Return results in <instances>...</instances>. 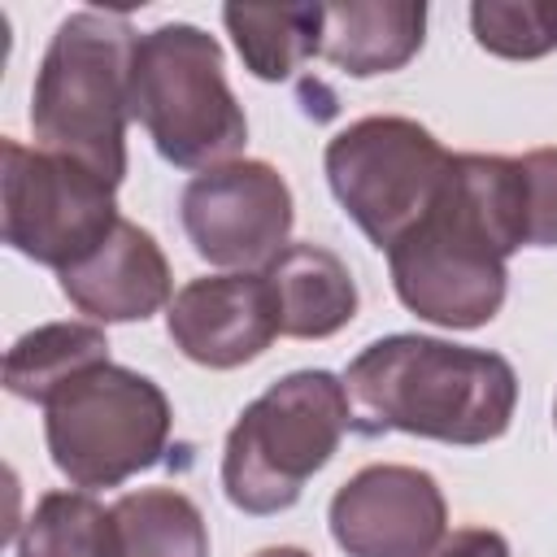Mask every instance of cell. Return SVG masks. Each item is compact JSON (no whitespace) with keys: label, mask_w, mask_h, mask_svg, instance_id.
I'll list each match as a JSON object with an SVG mask.
<instances>
[{"label":"cell","mask_w":557,"mask_h":557,"mask_svg":"<svg viewBox=\"0 0 557 557\" xmlns=\"http://www.w3.org/2000/svg\"><path fill=\"white\" fill-rule=\"evenodd\" d=\"M183 231L191 248L222 270L270 265L287 248L292 187L265 161H226L183 187Z\"/></svg>","instance_id":"9"},{"label":"cell","mask_w":557,"mask_h":557,"mask_svg":"<svg viewBox=\"0 0 557 557\" xmlns=\"http://www.w3.org/2000/svg\"><path fill=\"white\" fill-rule=\"evenodd\" d=\"M44 413L52 466L74 487H117L157 466L170 440L165 392L113 361L74 374L48 396Z\"/></svg>","instance_id":"6"},{"label":"cell","mask_w":557,"mask_h":557,"mask_svg":"<svg viewBox=\"0 0 557 557\" xmlns=\"http://www.w3.org/2000/svg\"><path fill=\"white\" fill-rule=\"evenodd\" d=\"M444 527V492L418 466H366L331 496V535L348 557H426Z\"/></svg>","instance_id":"10"},{"label":"cell","mask_w":557,"mask_h":557,"mask_svg":"<svg viewBox=\"0 0 557 557\" xmlns=\"http://www.w3.org/2000/svg\"><path fill=\"white\" fill-rule=\"evenodd\" d=\"M257 557H309L305 548H292V544H278V548H261Z\"/></svg>","instance_id":"22"},{"label":"cell","mask_w":557,"mask_h":557,"mask_svg":"<svg viewBox=\"0 0 557 557\" xmlns=\"http://www.w3.org/2000/svg\"><path fill=\"white\" fill-rule=\"evenodd\" d=\"M117 557H209V531L191 496L174 487H139L113 505Z\"/></svg>","instance_id":"17"},{"label":"cell","mask_w":557,"mask_h":557,"mask_svg":"<svg viewBox=\"0 0 557 557\" xmlns=\"http://www.w3.org/2000/svg\"><path fill=\"white\" fill-rule=\"evenodd\" d=\"M426 4L413 0H348L322 4V39L318 57L352 78L392 74L409 65L422 48Z\"/></svg>","instance_id":"13"},{"label":"cell","mask_w":557,"mask_h":557,"mask_svg":"<svg viewBox=\"0 0 557 557\" xmlns=\"http://www.w3.org/2000/svg\"><path fill=\"white\" fill-rule=\"evenodd\" d=\"M426 557H509V544H505V535H496L487 527H466V531L444 535V544Z\"/></svg>","instance_id":"21"},{"label":"cell","mask_w":557,"mask_h":557,"mask_svg":"<svg viewBox=\"0 0 557 557\" xmlns=\"http://www.w3.org/2000/svg\"><path fill=\"white\" fill-rule=\"evenodd\" d=\"M361 431H405L440 444H487L513 422L518 374L500 352L431 335H387L344 374Z\"/></svg>","instance_id":"2"},{"label":"cell","mask_w":557,"mask_h":557,"mask_svg":"<svg viewBox=\"0 0 557 557\" xmlns=\"http://www.w3.org/2000/svg\"><path fill=\"white\" fill-rule=\"evenodd\" d=\"M0 152L4 244L22 257L52 265L61 274L91 257L122 222L113 205V183H104L96 170L61 152L22 148L17 139H4Z\"/></svg>","instance_id":"8"},{"label":"cell","mask_w":557,"mask_h":557,"mask_svg":"<svg viewBox=\"0 0 557 557\" xmlns=\"http://www.w3.org/2000/svg\"><path fill=\"white\" fill-rule=\"evenodd\" d=\"M61 292L96 322H144L170 300V261L144 226L122 218L91 257L61 270Z\"/></svg>","instance_id":"12"},{"label":"cell","mask_w":557,"mask_h":557,"mask_svg":"<svg viewBox=\"0 0 557 557\" xmlns=\"http://www.w3.org/2000/svg\"><path fill=\"white\" fill-rule=\"evenodd\" d=\"M261 274L270 278L278 326L292 339H326L357 313V283L322 244H287Z\"/></svg>","instance_id":"14"},{"label":"cell","mask_w":557,"mask_h":557,"mask_svg":"<svg viewBox=\"0 0 557 557\" xmlns=\"http://www.w3.org/2000/svg\"><path fill=\"white\" fill-rule=\"evenodd\" d=\"M109 361V339L91 322H48L39 331H26L4 352V387L22 400L48 405L57 387H65L74 374Z\"/></svg>","instance_id":"16"},{"label":"cell","mask_w":557,"mask_h":557,"mask_svg":"<svg viewBox=\"0 0 557 557\" xmlns=\"http://www.w3.org/2000/svg\"><path fill=\"white\" fill-rule=\"evenodd\" d=\"M131 117H139L170 165L200 174L235 161L248 139L244 109L226 83L222 44L191 22H165L135 39Z\"/></svg>","instance_id":"4"},{"label":"cell","mask_w":557,"mask_h":557,"mask_svg":"<svg viewBox=\"0 0 557 557\" xmlns=\"http://www.w3.org/2000/svg\"><path fill=\"white\" fill-rule=\"evenodd\" d=\"M222 22L244 65L265 83L292 78L318 52L322 39V4H226Z\"/></svg>","instance_id":"15"},{"label":"cell","mask_w":557,"mask_h":557,"mask_svg":"<svg viewBox=\"0 0 557 557\" xmlns=\"http://www.w3.org/2000/svg\"><path fill=\"white\" fill-rule=\"evenodd\" d=\"M453 152L409 117H361L326 144V183L374 248H392L435 205Z\"/></svg>","instance_id":"7"},{"label":"cell","mask_w":557,"mask_h":557,"mask_svg":"<svg viewBox=\"0 0 557 557\" xmlns=\"http://www.w3.org/2000/svg\"><path fill=\"white\" fill-rule=\"evenodd\" d=\"M17 557H117L113 509L87 492H48L17 535Z\"/></svg>","instance_id":"18"},{"label":"cell","mask_w":557,"mask_h":557,"mask_svg":"<svg viewBox=\"0 0 557 557\" xmlns=\"http://www.w3.org/2000/svg\"><path fill=\"white\" fill-rule=\"evenodd\" d=\"M135 39L139 35L122 13H70L39 61L30 91V126L44 152H61L113 187L126 174Z\"/></svg>","instance_id":"3"},{"label":"cell","mask_w":557,"mask_h":557,"mask_svg":"<svg viewBox=\"0 0 557 557\" xmlns=\"http://www.w3.org/2000/svg\"><path fill=\"white\" fill-rule=\"evenodd\" d=\"M352 422L348 387L326 370H296L270 383L231 426L222 448L226 500L244 513L292 509L305 483L331 461Z\"/></svg>","instance_id":"5"},{"label":"cell","mask_w":557,"mask_h":557,"mask_svg":"<svg viewBox=\"0 0 557 557\" xmlns=\"http://www.w3.org/2000/svg\"><path fill=\"white\" fill-rule=\"evenodd\" d=\"M170 339L174 348L209 370H235L252 357H261L278 326V305L265 274H213L191 278L170 300Z\"/></svg>","instance_id":"11"},{"label":"cell","mask_w":557,"mask_h":557,"mask_svg":"<svg viewBox=\"0 0 557 557\" xmlns=\"http://www.w3.org/2000/svg\"><path fill=\"white\" fill-rule=\"evenodd\" d=\"M479 48L505 61H535L557 48V4L540 0H479L470 4Z\"/></svg>","instance_id":"19"},{"label":"cell","mask_w":557,"mask_h":557,"mask_svg":"<svg viewBox=\"0 0 557 557\" xmlns=\"http://www.w3.org/2000/svg\"><path fill=\"white\" fill-rule=\"evenodd\" d=\"M527 191V244L557 248V148H535L518 157Z\"/></svg>","instance_id":"20"},{"label":"cell","mask_w":557,"mask_h":557,"mask_svg":"<svg viewBox=\"0 0 557 557\" xmlns=\"http://www.w3.org/2000/svg\"><path fill=\"white\" fill-rule=\"evenodd\" d=\"M527 244V191L518 157L461 152L426 218L387 248L392 287L418 318L470 331L505 305V261Z\"/></svg>","instance_id":"1"},{"label":"cell","mask_w":557,"mask_h":557,"mask_svg":"<svg viewBox=\"0 0 557 557\" xmlns=\"http://www.w3.org/2000/svg\"><path fill=\"white\" fill-rule=\"evenodd\" d=\"M553 422H557V405H553Z\"/></svg>","instance_id":"23"}]
</instances>
